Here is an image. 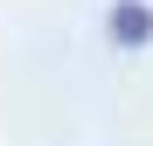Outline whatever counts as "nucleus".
<instances>
[{
	"label": "nucleus",
	"instance_id": "nucleus-1",
	"mask_svg": "<svg viewBox=\"0 0 153 146\" xmlns=\"http://www.w3.org/2000/svg\"><path fill=\"white\" fill-rule=\"evenodd\" d=\"M111 42H118V49L153 42V7H139V0H118V7H111Z\"/></svg>",
	"mask_w": 153,
	"mask_h": 146
}]
</instances>
